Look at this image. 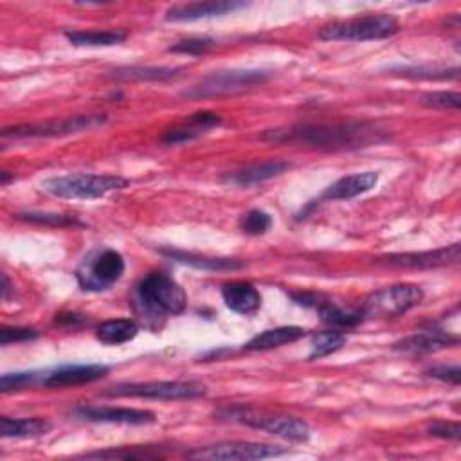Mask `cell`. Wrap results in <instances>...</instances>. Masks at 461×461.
<instances>
[{
  "label": "cell",
  "mask_w": 461,
  "mask_h": 461,
  "mask_svg": "<svg viewBox=\"0 0 461 461\" xmlns=\"http://www.w3.org/2000/svg\"><path fill=\"white\" fill-rule=\"evenodd\" d=\"M270 75L260 69H233V71H215L197 82L193 87L184 91V98L190 100H208L233 96L249 91L256 85H263Z\"/></svg>",
  "instance_id": "5"
},
{
  "label": "cell",
  "mask_w": 461,
  "mask_h": 461,
  "mask_svg": "<svg viewBox=\"0 0 461 461\" xmlns=\"http://www.w3.org/2000/svg\"><path fill=\"white\" fill-rule=\"evenodd\" d=\"M66 39L76 48H112L127 40L121 31H67Z\"/></svg>",
  "instance_id": "26"
},
{
  "label": "cell",
  "mask_w": 461,
  "mask_h": 461,
  "mask_svg": "<svg viewBox=\"0 0 461 461\" xmlns=\"http://www.w3.org/2000/svg\"><path fill=\"white\" fill-rule=\"evenodd\" d=\"M186 305L188 296L184 288L164 272H150L136 287L134 308L152 330H159L166 315L182 314Z\"/></svg>",
  "instance_id": "2"
},
{
  "label": "cell",
  "mask_w": 461,
  "mask_h": 461,
  "mask_svg": "<svg viewBox=\"0 0 461 461\" xmlns=\"http://www.w3.org/2000/svg\"><path fill=\"white\" fill-rule=\"evenodd\" d=\"M344 344H346V335L342 332H337V330L321 332L312 337V351L308 359H323L326 355L335 353Z\"/></svg>",
  "instance_id": "28"
},
{
  "label": "cell",
  "mask_w": 461,
  "mask_h": 461,
  "mask_svg": "<svg viewBox=\"0 0 461 461\" xmlns=\"http://www.w3.org/2000/svg\"><path fill=\"white\" fill-rule=\"evenodd\" d=\"M213 46H215V40H213V39L193 37V39H184V40L177 42L175 46H172V48H170V53L190 55V57H202V55H206Z\"/></svg>",
  "instance_id": "32"
},
{
  "label": "cell",
  "mask_w": 461,
  "mask_h": 461,
  "mask_svg": "<svg viewBox=\"0 0 461 461\" xmlns=\"http://www.w3.org/2000/svg\"><path fill=\"white\" fill-rule=\"evenodd\" d=\"M290 170V163L287 161H265L260 164H253L247 168H242L238 172L227 173L222 181L229 186H238V188H249L254 184H262L265 181H270L281 173Z\"/></svg>",
  "instance_id": "19"
},
{
  "label": "cell",
  "mask_w": 461,
  "mask_h": 461,
  "mask_svg": "<svg viewBox=\"0 0 461 461\" xmlns=\"http://www.w3.org/2000/svg\"><path fill=\"white\" fill-rule=\"evenodd\" d=\"M10 292H12V285H10V278L4 274L3 276V299L6 301L10 297Z\"/></svg>",
  "instance_id": "39"
},
{
  "label": "cell",
  "mask_w": 461,
  "mask_h": 461,
  "mask_svg": "<svg viewBox=\"0 0 461 461\" xmlns=\"http://www.w3.org/2000/svg\"><path fill=\"white\" fill-rule=\"evenodd\" d=\"M421 103L432 109H454L457 111L461 107V96L457 93H427L421 96Z\"/></svg>",
  "instance_id": "34"
},
{
  "label": "cell",
  "mask_w": 461,
  "mask_h": 461,
  "mask_svg": "<svg viewBox=\"0 0 461 461\" xmlns=\"http://www.w3.org/2000/svg\"><path fill=\"white\" fill-rule=\"evenodd\" d=\"M39 337V332L33 328H21V326H3L0 330V344L8 346L13 342H26Z\"/></svg>",
  "instance_id": "35"
},
{
  "label": "cell",
  "mask_w": 461,
  "mask_h": 461,
  "mask_svg": "<svg viewBox=\"0 0 461 461\" xmlns=\"http://www.w3.org/2000/svg\"><path fill=\"white\" fill-rule=\"evenodd\" d=\"M245 8L244 3H229V0H218V3H190V4H177L166 12L168 22H195L202 19L224 17L236 10Z\"/></svg>",
  "instance_id": "16"
},
{
  "label": "cell",
  "mask_w": 461,
  "mask_h": 461,
  "mask_svg": "<svg viewBox=\"0 0 461 461\" xmlns=\"http://www.w3.org/2000/svg\"><path fill=\"white\" fill-rule=\"evenodd\" d=\"M459 244H454L445 249L436 251H425V253H403V254H389L384 256L382 262L395 265V267H405V269H436L445 267L459 262Z\"/></svg>",
  "instance_id": "14"
},
{
  "label": "cell",
  "mask_w": 461,
  "mask_h": 461,
  "mask_svg": "<svg viewBox=\"0 0 461 461\" xmlns=\"http://www.w3.org/2000/svg\"><path fill=\"white\" fill-rule=\"evenodd\" d=\"M105 396L152 398V400H193L206 395V386L199 382H143L118 384L103 393Z\"/></svg>",
  "instance_id": "9"
},
{
  "label": "cell",
  "mask_w": 461,
  "mask_h": 461,
  "mask_svg": "<svg viewBox=\"0 0 461 461\" xmlns=\"http://www.w3.org/2000/svg\"><path fill=\"white\" fill-rule=\"evenodd\" d=\"M427 375L432 378L457 386L459 378H461V369H459V366H436V368H430L427 371Z\"/></svg>",
  "instance_id": "37"
},
{
  "label": "cell",
  "mask_w": 461,
  "mask_h": 461,
  "mask_svg": "<svg viewBox=\"0 0 461 461\" xmlns=\"http://www.w3.org/2000/svg\"><path fill=\"white\" fill-rule=\"evenodd\" d=\"M270 226H272V217L262 209H253L240 218V229L253 236L265 235L270 229Z\"/></svg>",
  "instance_id": "31"
},
{
  "label": "cell",
  "mask_w": 461,
  "mask_h": 461,
  "mask_svg": "<svg viewBox=\"0 0 461 461\" xmlns=\"http://www.w3.org/2000/svg\"><path fill=\"white\" fill-rule=\"evenodd\" d=\"M317 310H319L321 321L330 326H335V328H351V326H357L364 319L362 310H355V312L342 310L328 301H321L317 305Z\"/></svg>",
  "instance_id": "27"
},
{
  "label": "cell",
  "mask_w": 461,
  "mask_h": 461,
  "mask_svg": "<svg viewBox=\"0 0 461 461\" xmlns=\"http://www.w3.org/2000/svg\"><path fill=\"white\" fill-rule=\"evenodd\" d=\"M17 218L31 222V224H42V226H80V222L75 217H64V215H51V213H19Z\"/></svg>",
  "instance_id": "33"
},
{
  "label": "cell",
  "mask_w": 461,
  "mask_h": 461,
  "mask_svg": "<svg viewBox=\"0 0 461 461\" xmlns=\"http://www.w3.org/2000/svg\"><path fill=\"white\" fill-rule=\"evenodd\" d=\"M111 371L109 366L103 364H71V366H60L53 371H48L44 377L46 387H71V386H82L96 382Z\"/></svg>",
  "instance_id": "15"
},
{
  "label": "cell",
  "mask_w": 461,
  "mask_h": 461,
  "mask_svg": "<svg viewBox=\"0 0 461 461\" xmlns=\"http://www.w3.org/2000/svg\"><path fill=\"white\" fill-rule=\"evenodd\" d=\"M429 434L436 438L457 441L461 438V427L457 421H436L429 427Z\"/></svg>",
  "instance_id": "36"
},
{
  "label": "cell",
  "mask_w": 461,
  "mask_h": 461,
  "mask_svg": "<svg viewBox=\"0 0 461 461\" xmlns=\"http://www.w3.org/2000/svg\"><path fill=\"white\" fill-rule=\"evenodd\" d=\"M287 454V448L269 443L254 441H226L209 447H200L190 452V457L195 459H211V461H251V459H267Z\"/></svg>",
  "instance_id": "11"
},
{
  "label": "cell",
  "mask_w": 461,
  "mask_h": 461,
  "mask_svg": "<svg viewBox=\"0 0 461 461\" xmlns=\"http://www.w3.org/2000/svg\"><path fill=\"white\" fill-rule=\"evenodd\" d=\"M220 125H222V118L218 114L209 112V111H202V112H197V114L190 116L182 123L172 127L170 130H166L161 143L166 145V146L184 145V143L199 139L200 136L218 129Z\"/></svg>",
  "instance_id": "13"
},
{
  "label": "cell",
  "mask_w": 461,
  "mask_h": 461,
  "mask_svg": "<svg viewBox=\"0 0 461 461\" xmlns=\"http://www.w3.org/2000/svg\"><path fill=\"white\" fill-rule=\"evenodd\" d=\"M125 260L114 249L93 253L76 270V279L84 290L102 292L112 287L125 274Z\"/></svg>",
  "instance_id": "8"
},
{
  "label": "cell",
  "mask_w": 461,
  "mask_h": 461,
  "mask_svg": "<svg viewBox=\"0 0 461 461\" xmlns=\"http://www.w3.org/2000/svg\"><path fill=\"white\" fill-rule=\"evenodd\" d=\"M182 69L173 67H143V66H132V67H120L112 71V78L118 82H166L172 78H177Z\"/></svg>",
  "instance_id": "24"
},
{
  "label": "cell",
  "mask_w": 461,
  "mask_h": 461,
  "mask_svg": "<svg viewBox=\"0 0 461 461\" xmlns=\"http://www.w3.org/2000/svg\"><path fill=\"white\" fill-rule=\"evenodd\" d=\"M46 373H39V371H17V373H6L0 378V389L3 393H10V391H21L24 387L35 386V384H42L44 382Z\"/></svg>",
  "instance_id": "30"
},
{
  "label": "cell",
  "mask_w": 461,
  "mask_h": 461,
  "mask_svg": "<svg viewBox=\"0 0 461 461\" xmlns=\"http://www.w3.org/2000/svg\"><path fill=\"white\" fill-rule=\"evenodd\" d=\"M12 179H15V175L12 177L10 172H3V173H0V184H3V186H8Z\"/></svg>",
  "instance_id": "40"
},
{
  "label": "cell",
  "mask_w": 461,
  "mask_h": 461,
  "mask_svg": "<svg viewBox=\"0 0 461 461\" xmlns=\"http://www.w3.org/2000/svg\"><path fill=\"white\" fill-rule=\"evenodd\" d=\"M398 30L400 24L393 15L377 13L332 22L319 31V39L333 42H371L389 39L396 35Z\"/></svg>",
  "instance_id": "4"
},
{
  "label": "cell",
  "mask_w": 461,
  "mask_h": 461,
  "mask_svg": "<svg viewBox=\"0 0 461 461\" xmlns=\"http://www.w3.org/2000/svg\"><path fill=\"white\" fill-rule=\"evenodd\" d=\"M80 420L103 421V423H123V425H148L155 421V414L145 409L130 407H111V405H84L75 411Z\"/></svg>",
  "instance_id": "12"
},
{
  "label": "cell",
  "mask_w": 461,
  "mask_h": 461,
  "mask_svg": "<svg viewBox=\"0 0 461 461\" xmlns=\"http://www.w3.org/2000/svg\"><path fill=\"white\" fill-rule=\"evenodd\" d=\"M139 332V326L136 321L132 319H112V321H105L100 328H98V341H102L103 344H111V346H118V344H125L129 341H132Z\"/></svg>",
  "instance_id": "25"
},
{
  "label": "cell",
  "mask_w": 461,
  "mask_h": 461,
  "mask_svg": "<svg viewBox=\"0 0 461 461\" xmlns=\"http://www.w3.org/2000/svg\"><path fill=\"white\" fill-rule=\"evenodd\" d=\"M129 186V181L120 175H94V173H73L53 177L42 182V190L58 199L71 200H94L111 191H118Z\"/></svg>",
  "instance_id": "3"
},
{
  "label": "cell",
  "mask_w": 461,
  "mask_h": 461,
  "mask_svg": "<svg viewBox=\"0 0 461 461\" xmlns=\"http://www.w3.org/2000/svg\"><path fill=\"white\" fill-rule=\"evenodd\" d=\"M218 416L229 421H236L253 429L265 430L276 438H281L292 443H305L310 438L308 423L294 416H276V414H267V412L244 409V407L226 409L218 412Z\"/></svg>",
  "instance_id": "6"
},
{
  "label": "cell",
  "mask_w": 461,
  "mask_h": 461,
  "mask_svg": "<svg viewBox=\"0 0 461 461\" xmlns=\"http://www.w3.org/2000/svg\"><path fill=\"white\" fill-rule=\"evenodd\" d=\"M423 301V290L416 285H393L373 292L364 306V317H398Z\"/></svg>",
  "instance_id": "10"
},
{
  "label": "cell",
  "mask_w": 461,
  "mask_h": 461,
  "mask_svg": "<svg viewBox=\"0 0 461 461\" xmlns=\"http://www.w3.org/2000/svg\"><path fill=\"white\" fill-rule=\"evenodd\" d=\"M378 182V173L377 172H362V173H353L339 179L333 182L326 191L319 197V202H335V200H350L359 195H364L371 191Z\"/></svg>",
  "instance_id": "18"
},
{
  "label": "cell",
  "mask_w": 461,
  "mask_h": 461,
  "mask_svg": "<svg viewBox=\"0 0 461 461\" xmlns=\"http://www.w3.org/2000/svg\"><path fill=\"white\" fill-rule=\"evenodd\" d=\"M222 297L227 305L236 314L242 315H253L260 310L262 306V296L256 290L254 285L247 281H233L224 285L222 288Z\"/></svg>",
  "instance_id": "20"
},
{
  "label": "cell",
  "mask_w": 461,
  "mask_h": 461,
  "mask_svg": "<svg viewBox=\"0 0 461 461\" xmlns=\"http://www.w3.org/2000/svg\"><path fill=\"white\" fill-rule=\"evenodd\" d=\"M457 342H459L457 335H452L445 330L430 328L398 341L395 344V350L407 355H427V353H434V351L456 346Z\"/></svg>",
  "instance_id": "17"
},
{
  "label": "cell",
  "mask_w": 461,
  "mask_h": 461,
  "mask_svg": "<svg viewBox=\"0 0 461 461\" xmlns=\"http://www.w3.org/2000/svg\"><path fill=\"white\" fill-rule=\"evenodd\" d=\"M305 335H306L305 328H299V326H279V328L265 330V332L258 333L256 337H253L245 344V350H249V351H267V350H274V348L296 342V341H299Z\"/></svg>",
  "instance_id": "21"
},
{
  "label": "cell",
  "mask_w": 461,
  "mask_h": 461,
  "mask_svg": "<svg viewBox=\"0 0 461 461\" xmlns=\"http://www.w3.org/2000/svg\"><path fill=\"white\" fill-rule=\"evenodd\" d=\"M155 456H159V454H148V452H132V450H127V452H116V450H105V452H91V454H87L85 457H96V459H107V457H111V459H143V457H155Z\"/></svg>",
  "instance_id": "38"
},
{
  "label": "cell",
  "mask_w": 461,
  "mask_h": 461,
  "mask_svg": "<svg viewBox=\"0 0 461 461\" xmlns=\"http://www.w3.org/2000/svg\"><path fill=\"white\" fill-rule=\"evenodd\" d=\"M51 430V423L44 418H10L0 420V436L3 438H37Z\"/></svg>",
  "instance_id": "23"
},
{
  "label": "cell",
  "mask_w": 461,
  "mask_h": 461,
  "mask_svg": "<svg viewBox=\"0 0 461 461\" xmlns=\"http://www.w3.org/2000/svg\"><path fill=\"white\" fill-rule=\"evenodd\" d=\"M161 253L177 263L190 265L200 270H240L244 267L238 260H229V258H209V256H200V254L175 251V249H164Z\"/></svg>",
  "instance_id": "22"
},
{
  "label": "cell",
  "mask_w": 461,
  "mask_h": 461,
  "mask_svg": "<svg viewBox=\"0 0 461 461\" xmlns=\"http://www.w3.org/2000/svg\"><path fill=\"white\" fill-rule=\"evenodd\" d=\"M107 123L103 114H78L62 120H51L44 123L19 125L3 130V137L8 139H42V137H64L71 134H80L85 130H94Z\"/></svg>",
  "instance_id": "7"
},
{
  "label": "cell",
  "mask_w": 461,
  "mask_h": 461,
  "mask_svg": "<svg viewBox=\"0 0 461 461\" xmlns=\"http://www.w3.org/2000/svg\"><path fill=\"white\" fill-rule=\"evenodd\" d=\"M391 75L395 76H403V78H425V80H447V78H457L459 69H438V67H393L389 69Z\"/></svg>",
  "instance_id": "29"
},
{
  "label": "cell",
  "mask_w": 461,
  "mask_h": 461,
  "mask_svg": "<svg viewBox=\"0 0 461 461\" xmlns=\"http://www.w3.org/2000/svg\"><path fill=\"white\" fill-rule=\"evenodd\" d=\"M270 143H296L317 150H353L378 143L382 136L366 123L296 125L285 130H269L262 136Z\"/></svg>",
  "instance_id": "1"
}]
</instances>
